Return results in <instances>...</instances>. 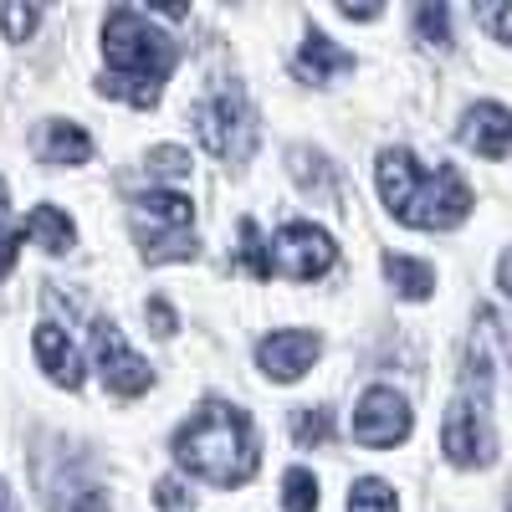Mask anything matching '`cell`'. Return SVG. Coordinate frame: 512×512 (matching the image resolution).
<instances>
[{"label":"cell","mask_w":512,"mask_h":512,"mask_svg":"<svg viewBox=\"0 0 512 512\" xmlns=\"http://www.w3.org/2000/svg\"><path fill=\"white\" fill-rule=\"evenodd\" d=\"M175 461L190 477L210 482V487H241L256 472V431L251 415L241 405L226 400H205L175 436Z\"/></svg>","instance_id":"cell-2"},{"label":"cell","mask_w":512,"mask_h":512,"mask_svg":"<svg viewBox=\"0 0 512 512\" xmlns=\"http://www.w3.org/2000/svg\"><path fill=\"white\" fill-rule=\"evenodd\" d=\"M154 502H159L164 512H185V507H190L195 497H190V487H185V482H175V477H164V482L154 487Z\"/></svg>","instance_id":"cell-25"},{"label":"cell","mask_w":512,"mask_h":512,"mask_svg":"<svg viewBox=\"0 0 512 512\" xmlns=\"http://www.w3.org/2000/svg\"><path fill=\"white\" fill-rule=\"evenodd\" d=\"M379 195L415 231H451L472 216V185L451 164L425 169L410 149L379 154Z\"/></svg>","instance_id":"cell-1"},{"label":"cell","mask_w":512,"mask_h":512,"mask_svg":"<svg viewBox=\"0 0 512 512\" xmlns=\"http://www.w3.org/2000/svg\"><path fill=\"white\" fill-rule=\"evenodd\" d=\"M384 277L395 282V292L400 297H410V303H425V297L436 292V272L425 267V262H410V256H384Z\"/></svg>","instance_id":"cell-16"},{"label":"cell","mask_w":512,"mask_h":512,"mask_svg":"<svg viewBox=\"0 0 512 512\" xmlns=\"http://www.w3.org/2000/svg\"><path fill=\"white\" fill-rule=\"evenodd\" d=\"M0 210H6V185H0Z\"/></svg>","instance_id":"cell-32"},{"label":"cell","mask_w":512,"mask_h":512,"mask_svg":"<svg viewBox=\"0 0 512 512\" xmlns=\"http://www.w3.org/2000/svg\"><path fill=\"white\" fill-rule=\"evenodd\" d=\"M41 11L36 6H0V26H6V41H26L36 31Z\"/></svg>","instance_id":"cell-24"},{"label":"cell","mask_w":512,"mask_h":512,"mask_svg":"<svg viewBox=\"0 0 512 512\" xmlns=\"http://www.w3.org/2000/svg\"><path fill=\"white\" fill-rule=\"evenodd\" d=\"M21 231H0V277H11V267H16V251H21Z\"/></svg>","instance_id":"cell-29"},{"label":"cell","mask_w":512,"mask_h":512,"mask_svg":"<svg viewBox=\"0 0 512 512\" xmlns=\"http://www.w3.org/2000/svg\"><path fill=\"white\" fill-rule=\"evenodd\" d=\"M241 262L256 282H272V262H267V241L256 231V221H241Z\"/></svg>","instance_id":"cell-21"},{"label":"cell","mask_w":512,"mask_h":512,"mask_svg":"<svg viewBox=\"0 0 512 512\" xmlns=\"http://www.w3.org/2000/svg\"><path fill=\"white\" fill-rule=\"evenodd\" d=\"M31 349H36V364L47 369L52 384H62V390H77L82 384V354L72 349V338L57 323H41L36 338H31Z\"/></svg>","instance_id":"cell-11"},{"label":"cell","mask_w":512,"mask_h":512,"mask_svg":"<svg viewBox=\"0 0 512 512\" xmlns=\"http://www.w3.org/2000/svg\"><path fill=\"white\" fill-rule=\"evenodd\" d=\"M0 512H16V502H11V487L0 482Z\"/></svg>","instance_id":"cell-31"},{"label":"cell","mask_w":512,"mask_h":512,"mask_svg":"<svg viewBox=\"0 0 512 512\" xmlns=\"http://www.w3.org/2000/svg\"><path fill=\"white\" fill-rule=\"evenodd\" d=\"M103 57H108V77L98 88L134 108H154L169 67H175V41L159 36L144 11L118 6L103 21Z\"/></svg>","instance_id":"cell-3"},{"label":"cell","mask_w":512,"mask_h":512,"mask_svg":"<svg viewBox=\"0 0 512 512\" xmlns=\"http://www.w3.org/2000/svg\"><path fill=\"white\" fill-rule=\"evenodd\" d=\"M282 507L287 512H318V477L308 466H292L282 477Z\"/></svg>","instance_id":"cell-18"},{"label":"cell","mask_w":512,"mask_h":512,"mask_svg":"<svg viewBox=\"0 0 512 512\" xmlns=\"http://www.w3.org/2000/svg\"><path fill=\"white\" fill-rule=\"evenodd\" d=\"M149 169H154V175H185V169H190V154L185 149H149Z\"/></svg>","instance_id":"cell-26"},{"label":"cell","mask_w":512,"mask_h":512,"mask_svg":"<svg viewBox=\"0 0 512 512\" xmlns=\"http://www.w3.org/2000/svg\"><path fill=\"white\" fill-rule=\"evenodd\" d=\"M52 512H108V497L98 487H88V482H72V487H62L52 497Z\"/></svg>","instance_id":"cell-22"},{"label":"cell","mask_w":512,"mask_h":512,"mask_svg":"<svg viewBox=\"0 0 512 512\" xmlns=\"http://www.w3.org/2000/svg\"><path fill=\"white\" fill-rule=\"evenodd\" d=\"M190 118H195L200 144L216 159H231V164L251 159V149H256V113H251L241 88H216L210 98L195 103Z\"/></svg>","instance_id":"cell-5"},{"label":"cell","mask_w":512,"mask_h":512,"mask_svg":"<svg viewBox=\"0 0 512 512\" xmlns=\"http://www.w3.org/2000/svg\"><path fill=\"white\" fill-rule=\"evenodd\" d=\"M292 436H297V446H328L333 441V415L328 410H297L292 415Z\"/></svg>","instance_id":"cell-20"},{"label":"cell","mask_w":512,"mask_h":512,"mask_svg":"<svg viewBox=\"0 0 512 512\" xmlns=\"http://www.w3.org/2000/svg\"><path fill=\"white\" fill-rule=\"evenodd\" d=\"M405 436H410V405H405V395H395L390 384L364 390V400L354 410V441L369 446V451H390Z\"/></svg>","instance_id":"cell-7"},{"label":"cell","mask_w":512,"mask_h":512,"mask_svg":"<svg viewBox=\"0 0 512 512\" xmlns=\"http://www.w3.org/2000/svg\"><path fill=\"white\" fill-rule=\"evenodd\" d=\"M41 154H47V164H88L93 139L82 134L77 123H47V139H41Z\"/></svg>","instance_id":"cell-17"},{"label":"cell","mask_w":512,"mask_h":512,"mask_svg":"<svg viewBox=\"0 0 512 512\" xmlns=\"http://www.w3.org/2000/svg\"><path fill=\"white\" fill-rule=\"evenodd\" d=\"M139 241H144V262H190L195 256V205L180 190H149L128 205Z\"/></svg>","instance_id":"cell-4"},{"label":"cell","mask_w":512,"mask_h":512,"mask_svg":"<svg viewBox=\"0 0 512 512\" xmlns=\"http://www.w3.org/2000/svg\"><path fill=\"white\" fill-rule=\"evenodd\" d=\"M441 446L456 466H487L497 441L487 431V415H482V400L472 395H456L451 410H446V425H441Z\"/></svg>","instance_id":"cell-9"},{"label":"cell","mask_w":512,"mask_h":512,"mask_svg":"<svg viewBox=\"0 0 512 512\" xmlns=\"http://www.w3.org/2000/svg\"><path fill=\"white\" fill-rule=\"evenodd\" d=\"M144 318L154 323V333H159V338H175V328H180L175 308H169L164 297H149V303H144Z\"/></svg>","instance_id":"cell-27"},{"label":"cell","mask_w":512,"mask_h":512,"mask_svg":"<svg viewBox=\"0 0 512 512\" xmlns=\"http://www.w3.org/2000/svg\"><path fill=\"white\" fill-rule=\"evenodd\" d=\"M318 349H323L318 333H308V328H282V333H267L262 344H256V364H262L267 379L292 384V379H303V374L313 369Z\"/></svg>","instance_id":"cell-10"},{"label":"cell","mask_w":512,"mask_h":512,"mask_svg":"<svg viewBox=\"0 0 512 512\" xmlns=\"http://www.w3.org/2000/svg\"><path fill=\"white\" fill-rule=\"evenodd\" d=\"M297 72H303L308 82H328V77H344V72H354V57L338 47L333 36H323V31H308V41L297 47Z\"/></svg>","instance_id":"cell-13"},{"label":"cell","mask_w":512,"mask_h":512,"mask_svg":"<svg viewBox=\"0 0 512 512\" xmlns=\"http://www.w3.org/2000/svg\"><path fill=\"white\" fill-rule=\"evenodd\" d=\"M482 26L492 31L497 47H507V41H512V6H487L482 11Z\"/></svg>","instance_id":"cell-28"},{"label":"cell","mask_w":512,"mask_h":512,"mask_svg":"<svg viewBox=\"0 0 512 512\" xmlns=\"http://www.w3.org/2000/svg\"><path fill=\"white\" fill-rule=\"evenodd\" d=\"M333 256H338L333 236H328L323 226H313V221L282 226V231L272 236V246H267L272 272L287 277V282H313V277H323V272L333 267Z\"/></svg>","instance_id":"cell-6"},{"label":"cell","mask_w":512,"mask_h":512,"mask_svg":"<svg viewBox=\"0 0 512 512\" xmlns=\"http://www.w3.org/2000/svg\"><path fill=\"white\" fill-rule=\"evenodd\" d=\"M349 512H395V492L379 477H359L349 487Z\"/></svg>","instance_id":"cell-19"},{"label":"cell","mask_w":512,"mask_h":512,"mask_svg":"<svg viewBox=\"0 0 512 512\" xmlns=\"http://www.w3.org/2000/svg\"><path fill=\"white\" fill-rule=\"evenodd\" d=\"M287 169H292V180L303 185L308 195H318L323 205H333V200H338L333 169H328V159H323V154H313V149H292V154H287Z\"/></svg>","instance_id":"cell-14"},{"label":"cell","mask_w":512,"mask_h":512,"mask_svg":"<svg viewBox=\"0 0 512 512\" xmlns=\"http://www.w3.org/2000/svg\"><path fill=\"white\" fill-rule=\"evenodd\" d=\"M415 26H420V36L431 41V47H451V16H446V6H425L415 11Z\"/></svg>","instance_id":"cell-23"},{"label":"cell","mask_w":512,"mask_h":512,"mask_svg":"<svg viewBox=\"0 0 512 512\" xmlns=\"http://www.w3.org/2000/svg\"><path fill=\"white\" fill-rule=\"evenodd\" d=\"M461 144L477 149L482 159H507V108L502 103H477L461 123Z\"/></svg>","instance_id":"cell-12"},{"label":"cell","mask_w":512,"mask_h":512,"mask_svg":"<svg viewBox=\"0 0 512 512\" xmlns=\"http://www.w3.org/2000/svg\"><path fill=\"white\" fill-rule=\"evenodd\" d=\"M338 16H349V21H374L379 6H354V0H344V6H338Z\"/></svg>","instance_id":"cell-30"},{"label":"cell","mask_w":512,"mask_h":512,"mask_svg":"<svg viewBox=\"0 0 512 512\" xmlns=\"http://www.w3.org/2000/svg\"><path fill=\"white\" fill-rule=\"evenodd\" d=\"M93 359H98V374H103V384L113 395H123V400H134V395H144L149 390V379H154V369L123 344V333H118V323H108V318H98L93 323Z\"/></svg>","instance_id":"cell-8"},{"label":"cell","mask_w":512,"mask_h":512,"mask_svg":"<svg viewBox=\"0 0 512 512\" xmlns=\"http://www.w3.org/2000/svg\"><path fill=\"white\" fill-rule=\"evenodd\" d=\"M21 236H31L36 246H47L52 256H62V251L72 246V236H77V231H72V221L62 216L57 205H36L31 216H26V226H21Z\"/></svg>","instance_id":"cell-15"}]
</instances>
